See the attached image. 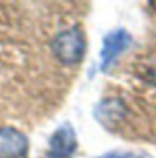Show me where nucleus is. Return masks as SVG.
I'll use <instances>...</instances> for the list:
<instances>
[{"mask_svg":"<svg viewBox=\"0 0 156 158\" xmlns=\"http://www.w3.org/2000/svg\"><path fill=\"white\" fill-rule=\"evenodd\" d=\"M141 78H145L148 83H151V85H154V87H156V60L146 62L145 65H143Z\"/></svg>","mask_w":156,"mask_h":158,"instance_id":"nucleus-6","label":"nucleus"},{"mask_svg":"<svg viewBox=\"0 0 156 158\" xmlns=\"http://www.w3.org/2000/svg\"><path fill=\"white\" fill-rule=\"evenodd\" d=\"M28 140L22 131L12 127L0 128V158H25Z\"/></svg>","mask_w":156,"mask_h":158,"instance_id":"nucleus-2","label":"nucleus"},{"mask_svg":"<svg viewBox=\"0 0 156 158\" xmlns=\"http://www.w3.org/2000/svg\"><path fill=\"white\" fill-rule=\"evenodd\" d=\"M126 113L125 105L121 100H103L96 108V118L106 127H111L118 123L120 118H123Z\"/></svg>","mask_w":156,"mask_h":158,"instance_id":"nucleus-5","label":"nucleus"},{"mask_svg":"<svg viewBox=\"0 0 156 158\" xmlns=\"http://www.w3.org/2000/svg\"><path fill=\"white\" fill-rule=\"evenodd\" d=\"M100 158H151L150 155H133V153H108Z\"/></svg>","mask_w":156,"mask_h":158,"instance_id":"nucleus-7","label":"nucleus"},{"mask_svg":"<svg viewBox=\"0 0 156 158\" xmlns=\"http://www.w3.org/2000/svg\"><path fill=\"white\" fill-rule=\"evenodd\" d=\"M78 142L71 127H62L50 138V158H71Z\"/></svg>","mask_w":156,"mask_h":158,"instance_id":"nucleus-3","label":"nucleus"},{"mask_svg":"<svg viewBox=\"0 0 156 158\" xmlns=\"http://www.w3.org/2000/svg\"><path fill=\"white\" fill-rule=\"evenodd\" d=\"M131 44V37L126 30L110 32L103 38V50H102V68L108 70V67L115 62V58L121 52H125L126 47Z\"/></svg>","mask_w":156,"mask_h":158,"instance_id":"nucleus-4","label":"nucleus"},{"mask_svg":"<svg viewBox=\"0 0 156 158\" xmlns=\"http://www.w3.org/2000/svg\"><path fill=\"white\" fill-rule=\"evenodd\" d=\"M86 50L85 33L80 27H71L55 35L52 40V52L62 63L73 65L82 62Z\"/></svg>","mask_w":156,"mask_h":158,"instance_id":"nucleus-1","label":"nucleus"}]
</instances>
